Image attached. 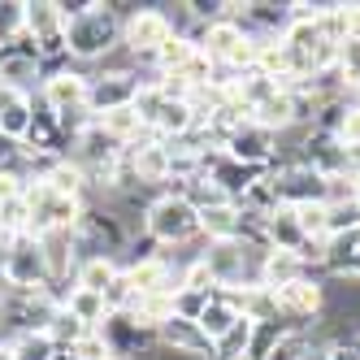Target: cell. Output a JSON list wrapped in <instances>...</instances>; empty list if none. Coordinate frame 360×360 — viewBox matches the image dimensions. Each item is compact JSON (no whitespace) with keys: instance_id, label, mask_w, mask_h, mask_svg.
<instances>
[{"instance_id":"cell-1","label":"cell","mask_w":360,"mask_h":360,"mask_svg":"<svg viewBox=\"0 0 360 360\" xmlns=\"http://www.w3.org/2000/svg\"><path fill=\"white\" fill-rule=\"evenodd\" d=\"M122 48V13L113 0H91L79 18H65V53L70 61H109Z\"/></svg>"},{"instance_id":"cell-2","label":"cell","mask_w":360,"mask_h":360,"mask_svg":"<svg viewBox=\"0 0 360 360\" xmlns=\"http://www.w3.org/2000/svg\"><path fill=\"white\" fill-rule=\"evenodd\" d=\"M174 35V22H169V9L165 5H131V13L122 18V48L131 53L135 70L139 65H152L157 48ZM157 70V65H152Z\"/></svg>"},{"instance_id":"cell-3","label":"cell","mask_w":360,"mask_h":360,"mask_svg":"<svg viewBox=\"0 0 360 360\" xmlns=\"http://www.w3.org/2000/svg\"><path fill=\"white\" fill-rule=\"evenodd\" d=\"M143 235L157 248H178V243H187V239L200 235V213L183 195H157V200H148Z\"/></svg>"},{"instance_id":"cell-4","label":"cell","mask_w":360,"mask_h":360,"mask_svg":"<svg viewBox=\"0 0 360 360\" xmlns=\"http://www.w3.org/2000/svg\"><path fill=\"white\" fill-rule=\"evenodd\" d=\"M27 44L39 53L44 61V74H48V61H65V18H61V5L57 0H27Z\"/></svg>"},{"instance_id":"cell-5","label":"cell","mask_w":360,"mask_h":360,"mask_svg":"<svg viewBox=\"0 0 360 360\" xmlns=\"http://www.w3.org/2000/svg\"><path fill=\"white\" fill-rule=\"evenodd\" d=\"M87 91H91V74H83L79 65H53L44 74L35 100L48 113H70V109H87Z\"/></svg>"},{"instance_id":"cell-6","label":"cell","mask_w":360,"mask_h":360,"mask_svg":"<svg viewBox=\"0 0 360 360\" xmlns=\"http://www.w3.org/2000/svg\"><path fill=\"white\" fill-rule=\"evenodd\" d=\"M135 96H139V74H135V65H113L105 74H91L87 109L100 117V113H113V109L135 105Z\"/></svg>"},{"instance_id":"cell-7","label":"cell","mask_w":360,"mask_h":360,"mask_svg":"<svg viewBox=\"0 0 360 360\" xmlns=\"http://www.w3.org/2000/svg\"><path fill=\"white\" fill-rule=\"evenodd\" d=\"M0 269L9 274V282H13L18 291H39V287H48L44 252H39V239H35V235H18V239H9Z\"/></svg>"},{"instance_id":"cell-8","label":"cell","mask_w":360,"mask_h":360,"mask_svg":"<svg viewBox=\"0 0 360 360\" xmlns=\"http://www.w3.org/2000/svg\"><path fill=\"white\" fill-rule=\"evenodd\" d=\"M157 347L187 360H213V339L187 317H169L165 326H157Z\"/></svg>"},{"instance_id":"cell-9","label":"cell","mask_w":360,"mask_h":360,"mask_svg":"<svg viewBox=\"0 0 360 360\" xmlns=\"http://www.w3.org/2000/svg\"><path fill=\"white\" fill-rule=\"evenodd\" d=\"M0 83H9L18 91H31L44 83V61L27 39L13 44V48H0Z\"/></svg>"},{"instance_id":"cell-10","label":"cell","mask_w":360,"mask_h":360,"mask_svg":"<svg viewBox=\"0 0 360 360\" xmlns=\"http://www.w3.org/2000/svg\"><path fill=\"white\" fill-rule=\"evenodd\" d=\"M31 117H35V96L31 91H18L9 83H0V135L13 139V143H27Z\"/></svg>"},{"instance_id":"cell-11","label":"cell","mask_w":360,"mask_h":360,"mask_svg":"<svg viewBox=\"0 0 360 360\" xmlns=\"http://www.w3.org/2000/svg\"><path fill=\"white\" fill-rule=\"evenodd\" d=\"M300 278H308V269H304V261H300L295 252H278V248L265 252V261H261V287L282 291V287H291V282H300Z\"/></svg>"},{"instance_id":"cell-12","label":"cell","mask_w":360,"mask_h":360,"mask_svg":"<svg viewBox=\"0 0 360 360\" xmlns=\"http://www.w3.org/2000/svg\"><path fill=\"white\" fill-rule=\"evenodd\" d=\"M265 239H269V248H278V252H300V248H304V230H300L295 209L278 204V209L265 217Z\"/></svg>"},{"instance_id":"cell-13","label":"cell","mask_w":360,"mask_h":360,"mask_svg":"<svg viewBox=\"0 0 360 360\" xmlns=\"http://www.w3.org/2000/svg\"><path fill=\"white\" fill-rule=\"evenodd\" d=\"M200 235L209 239V243L239 239V235H243V213H239V204H217V209H204V213H200Z\"/></svg>"},{"instance_id":"cell-14","label":"cell","mask_w":360,"mask_h":360,"mask_svg":"<svg viewBox=\"0 0 360 360\" xmlns=\"http://www.w3.org/2000/svg\"><path fill=\"white\" fill-rule=\"evenodd\" d=\"M61 308L70 317H79L87 330H100L105 326V317H109V308H105V295H96V291H83V287H70L65 291V300H61Z\"/></svg>"},{"instance_id":"cell-15","label":"cell","mask_w":360,"mask_h":360,"mask_svg":"<svg viewBox=\"0 0 360 360\" xmlns=\"http://www.w3.org/2000/svg\"><path fill=\"white\" fill-rule=\"evenodd\" d=\"M291 326L287 321H261V326H252V339H248V356L243 360H274V352L282 347V343H287L291 339Z\"/></svg>"},{"instance_id":"cell-16","label":"cell","mask_w":360,"mask_h":360,"mask_svg":"<svg viewBox=\"0 0 360 360\" xmlns=\"http://www.w3.org/2000/svg\"><path fill=\"white\" fill-rule=\"evenodd\" d=\"M117 269H122V265L113 261V256H87V261H79V269H74V287L105 295L109 282L117 278Z\"/></svg>"},{"instance_id":"cell-17","label":"cell","mask_w":360,"mask_h":360,"mask_svg":"<svg viewBox=\"0 0 360 360\" xmlns=\"http://www.w3.org/2000/svg\"><path fill=\"white\" fill-rule=\"evenodd\" d=\"M235 321H239V308L230 304V300H226L221 291H217V295H213L209 304H204V308H200V317H195V326H200L204 334H209L213 343L221 339L226 330H235Z\"/></svg>"},{"instance_id":"cell-18","label":"cell","mask_w":360,"mask_h":360,"mask_svg":"<svg viewBox=\"0 0 360 360\" xmlns=\"http://www.w3.org/2000/svg\"><path fill=\"white\" fill-rule=\"evenodd\" d=\"M9 352H13V360H57V356H61V347L48 339V334H39V330L13 334V339H9Z\"/></svg>"},{"instance_id":"cell-19","label":"cell","mask_w":360,"mask_h":360,"mask_svg":"<svg viewBox=\"0 0 360 360\" xmlns=\"http://www.w3.org/2000/svg\"><path fill=\"white\" fill-rule=\"evenodd\" d=\"M27 39V0H0V48Z\"/></svg>"},{"instance_id":"cell-20","label":"cell","mask_w":360,"mask_h":360,"mask_svg":"<svg viewBox=\"0 0 360 360\" xmlns=\"http://www.w3.org/2000/svg\"><path fill=\"white\" fill-rule=\"evenodd\" d=\"M109 356H113V352H109V343H105V334H100V330H87L83 339L74 343V347H65L57 360H109Z\"/></svg>"},{"instance_id":"cell-21","label":"cell","mask_w":360,"mask_h":360,"mask_svg":"<svg viewBox=\"0 0 360 360\" xmlns=\"http://www.w3.org/2000/svg\"><path fill=\"white\" fill-rule=\"evenodd\" d=\"M44 334H48V339H53V343H57V347L65 352V347H74V343H79V339H83V334H87V326H83L79 317H70V313H65V308H61V313L53 317V326H48Z\"/></svg>"},{"instance_id":"cell-22","label":"cell","mask_w":360,"mask_h":360,"mask_svg":"<svg viewBox=\"0 0 360 360\" xmlns=\"http://www.w3.org/2000/svg\"><path fill=\"white\" fill-rule=\"evenodd\" d=\"M139 300V291L131 287V278H126V269H117V278L109 282V291H105V308L109 313H131Z\"/></svg>"},{"instance_id":"cell-23","label":"cell","mask_w":360,"mask_h":360,"mask_svg":"<svg viewBox=\"0 0 360 360\" xmlns=\"http://www.w3.org/2000/svg\"><path fill=\"white\" fill-rule=\"evenodd\" d=\"M339 139L343 148H360V100H352V105L343 109V122H339Z\"/></svg>"},{"instance_id":"cell-24","label":"cell","mask_w":360,"mask_h":360,"mask_svg":"<svg viewBox=\"0 0 360 360\" xmlns=\"http://www.w3.org/2000/svg\"><path fill=\"white\" fill-rule=\"evenodd\" d=\"M295 360H330V347H326V343H317V339H308V334H304V347L295 352Z\"/></svg>"},{"instance_id":"cell-25","label":"cell","mask_w":360,"mask_h":360,"mask_svg":"<svg viewBox=\"0 0 360 360\" xmlns=\"http://www.w3.org/2000/svg\"><path fill=\"white\" fill-rule=\"evenodd\" d=\"M330 360H360V347H352V343H330Z\"/></svg>"},{"instance_id":"cell-26","label":"cell","mask_w":360,"mask_h":360,"mask_svg":"<svg viewBox=\"0 0 360 360\" xmlns=\"http://www.w3.org/2000/svg\"><path fill=\"white\" fill-rule=\"evenodd\" d=\"M0 360H13V352H9V343H0Z\"/></svg>"},{"instance_id":"cell-27","label":"cell","mask_w":360,"mask_h":360,"mask_svg":"<svg viewBox=\"0 0 360 360\" xmlns=\"http://www.w3.org/2000/svg\"><path fill=\"white\" fill-rule=\"evenodd\" d=\"M352 183H356V209H360V174H356V178H352Z\"/></svg>"},{"instance_id":"cell-28","label":"cell","mask_w":360,"mask_h":360,"mask_svg":"<svg viewBox=\"0 0 360 360\" xmlns=\"http://www.w3.org/2000/svg\"><path fill=\"white\" fill-rule=\"evenodd\" d=\"M109 360H122V356H109Z\"/></svg>"}]
</instances>
